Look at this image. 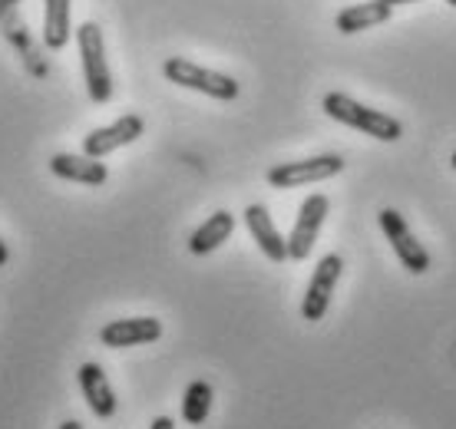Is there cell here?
Segmentation results:
<instances>
[{"mask_svg":"<svg viewBox=\"0 0 456 429\" xmlns=\"http://www.w3.org/2000/svg\"><path fill=\"white\" fill-rule=\"evenodd\" d=\"M235 231V214L232 212H216L208 214L202 225L195 228L192 238H189V251L192 255H212L218 245H225Z\"/></svg>","mask_w":456,"mask_h":429,"instance_id":"cell-15","label":"cell"},{"mask_svg":"<svg viewBox=\"0 0 456 429\" xmlns=\"http://www.w3.org/2000/svg\"><path fill=\"white\" fill-rule=\"evenodd\" d=\"M17 4H20V0H0V11H4V7H17Z\"/></svg>","mask_w":456,"mask_h":429,"instance_id":"cell-21","label":"cell"},{"mask_svg":"<svg viewBox=\"0 0 456 429\" xmlns=\"http://www.w3.org/2000/svg\"><path fill=\"white\" fill-rule=\"evenodd\" d=\"M69 0H44V44L63 50L69 44Z\"/></svg>","mask_w":456,"mask_h":429,"instance_id":"cell-16","label":"cell"},{"mask_svg":"<svg viewBox=\"0 0 456 429\" xmlns=\"http://www.w3.org/2000/svg\"><path fill=\"white\" fill-rule=\"evenodd\" d=\"M321 106H324V113L331 116V119L351 125V129H361L364 136L377 139V142H397V139L403 136L400 119L380 113V109H370L364 102L351 100L347 93H328Z\"/></svg>","mask_w":456,"mask_h":429,"instance_id":"cell-1","label":"cell"},{"mask_svg":"<svg viewBox=\"0 0 456 429\" xmlns=\"http://www.w3.org/2000/svg\"><path fill=\"white\" fill-rule=\"evenodd\" d=\"M380 228H384L390 248H394V255H397L400 264H403L407 271L411 274L430 271V251L413 238V231L407 228V222H403V214H400L397 208H384V212H380Z\"/></svg>","mask_w":456,"mask_h":429,"instance_id":"cell-6","label":"cell"},{"mask_svg":"<svg viewBox=\"0 0 456 429\" xmlns=\"http://www.w3.org/2000/svg\"><path fill=\"white\" fill-rule=\"evenodd\" d=\"M77 46H80L83 60V79H86V93L96 106L113 100V77H110V63H106V44L103 30L96 23H80L77 30Z\"/></svg>","mask_w":456,"mask_h":429,"instance_id":"cell-2","label":"cell"},{"mask_svg":"<svg viewBox=\"0 0 456 429\" xmlns=\"http://www.w3.org/2000/svg\"><path fill=\"white\" fill-rule=\"evenodd\" d=\"M159 337H162V320H156V317H126V320H110V324L100 330L103 347H113V351L156 344Z\"/></svg>","mask_w":456,"mask_h":429,"instance_id":"cell-9","label":"cell"},{"mask_svg":"<svg viewBox=\"0 0 456 429\" xmlns=\"http://www.w3.org/2000/svg\"><path fill=\"white\" fill-rule=\"evenodd\" d=\"M344 172L341 156H314L301 158V162H281L268 169V185L272 189H301V185H314V182H328Z\"/></svg>","mask_w":456,"mask_h":429,"instance_id":"cell-4","label":"cell"},{"mask_svg":"<svg viewBox=\"0 0 456 429\" xmlns=\"http://www.w3.org/2000/svg\"><path fill=\"white\" fill-rule=\"evenodd\" d=\"M50 172L57 175V179H67V182H80V185H106L110 179V169H106L100 158H90V156H69V152H57V156L50 158Z\"/></svg>","mask_w":456,"mask_h":429,"instance_id":"cell-13","label":"cell"},{"mask_svg":"<svg viewBox=\"0 0 456 429\" xmlns=\"http://www.w3.org/2000/svg\"><path fill=\"white\" fill-rule=\"evenodd\" d=\"M7 258H11V251H7V245H4V241H0V268H4V264H7Z\"/></svg>","mask_w":456,"mask_h":429,"instance_id":"cell-20","label":"cell"},{"mask_svg":"<svg viewBox=\"0 0 456 429\" xmlns=\"http://www.w3.org/2000/svg\"><path fill=\"white\" fill-rule=\"evenodd\" d=\"M142 133H146V123H142V116L126 113V116H119L116 123L100 125V129H93L90 136H83V156L106 158L110 152H116V149L133 146V142H136Z\"/></svg>","mask_w":456,"mask_h":429,"instance_id":"cell-8","label":"cell"},{"mask_svg":"<svg viewBox=\"0 0 456 429\" xmlns=\"http://www.w3.org/2000/svg\"><path fill=\"white\" fill-rule=\"evenodd\" d=\"M450 162H453V169H456V152H453V158H450Z\"/></svg>","mask_w":456,"mask_h":429,"instance_id":"cell-23","label":"cell"},{"mask_svg":"<svg viewBox=\"0 0 456 429\" xmlns=\"http://www.w3.org/2000/svg\"><path fill=\"white\" fill-rule=\"evenodd\" d=\"M162 73H166V79L175 83V86L206 93V96L222 100V102L235 100V96L241 93V86L232 77L218 73V69L199 67V63H192V60H185V57H169L166 60V67H162Z\"/></svg>","mask_w":456,"mask_h":429,"instance_id":"cell-3","label":"cell"},{"mask_svg":"<svg viewBox=\"0 0 456 429\" xmlns=\"http://www.w3.org/2000/svg\"><path fill=\"white\" fill-rule=\"evenodd\" d=\"M384 4H390V7H397V4H417V0H384Z\"/></svg>","mask_w":456,"mask_h":429,"instance_id":"cell-22","label":"cell"},{"mask_svg":"<svg viewBox=\"0 0 456 429\" xmlns=\"http://www.w3.org/2000/svg\"><path fill=\"white\" fill-rule=\"evenodd\" d=\"M245 225H248L251 238H255V245L262 248L265 258H272L274 264L288 261V238H281V231L274 228L272 214H268L265 205H248V208H245Z\"/></svg>","mask_w":456,"mask_h":429,"instance_id":"cell-12","label":"cell"},{"mask_svg":"<svg viewBox=\"0 0 456 429\" xmlns=\"http://www.w3.org/2000/svg\"><path fill=\"white\" fill-rule=\"evenodd\" d=\"M446 4H450V7H456V0H446Z\"/></svg>","mask_w":456,"mask_h":429,"instance_id":"cell-24","label":"cell"},{"mask_svg":"<svg viewBox=\"0 0 456 429\" xmlns=\"http://www.w3.org/2000/svg\"><path fill=\"white\" fill-rule=\"evenodd\" d=\"M341 271H344L341 255H324L318 261V268H314V274H311L308 281V291H305V301H301V317L305 320H324L328 307H331L334 287L341 281Z\"/></svg>","mask_w":456,"mask_h":429,"instance_id":"cell-7","label":"cell"},{"mask_svg":"<svg viewBox=\"0 0 456 429\" xmlns=\"http://www.w3.org/2000/svg\"><path fill=\"white\" fill-rule=\"evenodd\" d=\"M60 429H83L80 419H67V423H60Z\"/></svg>","mask_w":456,"mask_h":429,"instance_id":"cell-19","label":"cell"},{"mask_svg":"<svg viewBox=\"0 0 456 429\" xmlns=\"http://www.w3.org/2000/svg\"><path fill=\"white\" fill-rule=\"evenodd\" d=\"M394 17V7L384 4V0H364V4H351V7H344L334 23H338V30L341 34H361V30H370L377 23H387Z\"/></svg>","mask_w":456,"mask_h":429,"instance_id":"cell-14","label":"cell"},{"mask_svg":"<svg viewBox=\"0 0 456 429\" xmlns=\"http://www.w3.org/2000/svg\"><path fill=\"white\" fill-rule=\"evenodd\" d=\"M77 380H80V390H83V400L90 403L93 417L100 419H110L116 413V393H113V384H110V376L100 363H83L80 370H77Z\"/></svg>","mask_w":456,"mask_h":429,"instance_id":"cell-11","label":"cell"},{"mask_svg":"<svg viewBox=\"0 0 456 429\" xmlns=\"http://www.w3.org/2000/svg\"><path fill=\"white\" fill-rule=\"evenodd\" d=\"M149 429H175V423H172L169 417H156V419H152V426H149Z\"/></svg>","mask_w":456,"mask_h":429,"instance_id":"cell-18","label":"cell"},{"mask_svg":"<svg viewBox=\"0 0 456 429\" xmlns=\"http://www.w3.org/2000/svg\"><path fill=\"white\" fill-rule=\"evenodd\" d=\"M212 400H216L212 386H208L206 380H192V384L185 386V396H183L185 423H189V426H202L208 419V413H212Z\"/></svg>","mask_w":456,"mask_h":429,"instance_id":"cell-17","label":"cell"},{"mask_svg":"<svg viewBox=\"0 0 456 429\" xmlns=\"http://www.w3.org/2000/svg\"><path fill=\"white\" fill-rule=\"evenodd\" d=\"M328 195H308L301 208H297V218H295V228H291V235H288V258L291 261H305L311 258V251H314V241L321 235V225H324V218H328Z\"/></svg>","mask_w":456,"mask_h":429,"instance_id":"cell-5","label":"cell"},{"mask_svg":"<svg viewBox=\"0 0 456 429\" xmlns=\"http://www.w3.org/2000/svg\"><path fill=\"white\" fill-rule=\"evenodd\" d=\"M0 34H4V40H7L17 53H20L23 67L30 69L34 77H46V63H44V57H40V46L34 44L27 23L17 17L13 7H4V11H0Z\"/></svg>","mask_w":456,"mask_h":429,"instance_id":"cell-10","label":"cell"}]
</instances>
